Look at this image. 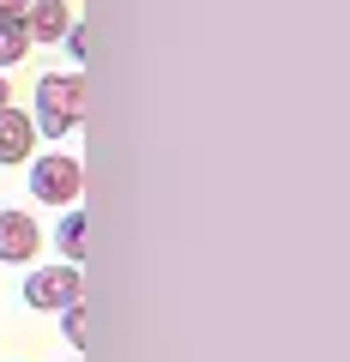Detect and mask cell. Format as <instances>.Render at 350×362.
Listing matches in <instances>:
<instances>
[{
	"label": "cell",
	"mask_w": 350,
	"mask_h": 362,
	"mask_svg": "<svg viewBox=\"0 0 350 362\" xmlns=\"http://www.w3.org/2000/svg\"><path fill=\"white\" fill-rule=\"evenodd\" d=\"M37 133L42 139H66L85 121V78L78 73H42L37 78Z\"/></svg>",
	"instance_id": "6da1fadb"
},
{
	"label": "cell",
	"mask_w": 350,
	"mask_h": 362,
	"mask_svg": "<svg viewBox=\"0 0 350 362\" xmlns=\"http://www.w3.org/2000/svg\"><path fill=\"white\" fill-rule=\"evenodd\" d=\"M30 187H37V199H49V206H73L78 187H85V169H78V157L49 151V157H37V169H30Z\"/></svg>",
	"instance_id": "7a4b0ae2"
},
{
	"label": "cell",
	"mask_w": 350,
	"mask_h": 362,
	"mask_svg": "<svg viewBox=\"0 0 350 362\" xmlns=\"http://www.w3.org/2000/svg\"><path fill=\"white\" fill-rule=\"evenodd\" d=\"M25 302L30 308H73V302H85V278H78V266H37V278H25Z\"/></svg>",
	"instance_id": "3957f363"
},
{
	"label": "cell",
	"mask_w": 350,
	"mask_h": 362,
	"mask_svg": "<svg viewBox=\"0 0 350 362\" xmlns=\"http://www.w3.org/2000/svg\"><path fill=\"white\" fill-rule=\"evenodd\" d=\"M42 247V230L30 211H0V259L6 266H25V259H37Z\"/></svg>",
	"instance_id": "277c9868"
},
{
	"label": "cell",
	"mask_w": 350,
	"mask_h": 362,
	"mask_svg": "<svg viewBox=\"0 0 350 362\" xmlns=\"http://www.w3.org/2000/svg\"><path fill=\"white\" fill-rule=\"evenodd\" d=\"M30 151H37V121L6 103L0 109V163H30Z\"/></svg>",
	"instance_id": "5b68a950"
},
{
	"label": "cell",
	"mask_w": 350,
	"mask_h": 362,
	"mask_svg": "<svg viewBox=\"0 0 350 362\" xmlns=\"http://www.w3.org/2000/svg\"><path fill=\"white\" fill-rule=\"evenodd\" d=\"M25 30H30V42H66V30H73L66 0H30L25 6Z\"/></svg>",
	"instance_id": "8992f818"
},
{
	"label": "cell",
	"mask_w": 350,
	"mask_h": 362,
	"mask_svg": "<svg viewBox=\"0 0 350 362\" xmlns=\"http://www.w3.org/2000/svg\"><path fill=\"white\" fill-rule=\"evenodd\" d=\"M30 54V30H25V13L18 18H0V66H13Z\"/></svg>",
	"instance_id": "52a82bcc"
},
{
	"label": "cell",
	"mask_w": 350,
	"mask_h": 362,
	"mask_svg": "<svg viewBox=\"0 0 350 362\" xmlns=\"http://www.w3.org/2000/svg\"><path fill=\"white\" fill-rule=\"evenodd\" d=\"M54 242H61V259H66V266H78V259H85V218L66 211L61 230H54Z\"/></svg>",
	"instance_id": "ba28073f"
},
{
	"label": "cell",
	"mask_w": 350,
	"mask_h": 362,
	"mask_svg": "<svg viewBox=\"0 0 350 362\" xmlns=\"http://www.w3.org/2000/svg\"><path fill=\"white\" fill-rule=\"evenodd\" d=\"M61 314H66V344H85V308L73 302V308H61Z\"/></svg>",
	"instance_id": "9c48e42d"
},
{
	"label": "cell",
	"mask_w": 350,
	"mask_h": 362,
	"mask_svg": "<svg viewBox=\"0 0 350 362\" xmlns=\"http://www.w3.org/2000/svg\"><path fill=\"white\" fill-rule=\"evenodd\" d=\"M25 6H30V0H0V18H18Z\"/></svg>",
	"instance_id": "30bf717a"
},
{
	"label": "cell",
	"mask_w": 350,
	"mask_h": 362,
	"mask_svg": "<svg viewBox=\"0 0 350 362\" xmlns=\"http://www.w3.org/2000/svg\"><path fill=\"white\" fill-rule=\"evenodd\" d=\"M6 103H13V85H6V78H0V109H6Z\"/></svg>",
	"instance_id": "8fae6325"
}]
</instances>
